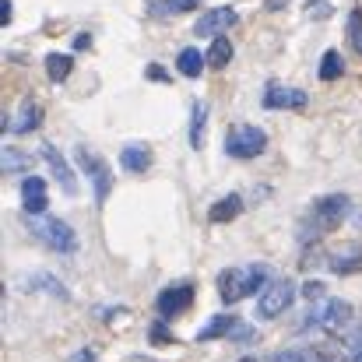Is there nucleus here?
Masks as SVG:
<instances>
[{
    "label": "nucleus",
    "mask_w": 362,
    "mask_h": 362,
    "mask_svg": "<svg viewBox=\"0 0 362 362\" xmlns=\"http://www.w3.org/2000/svg\"><path fill=\"white\" fill-rule=\"evenodd\" d=\"M28 233L42 243L46 250L64 253V257L78 253V246H81V243H78V233L71 229V222L53 218V215H28Z\"/></svg>",
    "instance_id": "1"
},
{
    "label": "nucleus",
    "mask_w": 362,
    "mask_h": 362,
    "mask_svg": "<svg viewBox=\"0 0 362 362\" xmlns=\"http://www.w3.org/2000/svg\"><path fill=\"white\" fill-rule=\"evenodd\" d=\"M74 158H78L81 173L92 180L95 201H99V204H106V197H110V190H113V176H110V165H106V158H103L99 151H92L88 144H78V148H74Z\"/></svg>",
    "instance_id": "2"
},
{
    "label": "nucleus",
    "mask_w": 362,
    "mask_h": 362,
    "mask_svg": "<svg viewBox=\"0 0 362 362\" xmlns=\"http://www.w3.org/2000/svg\"><path fill=\"white\" fill-rule=\"evenodd\" d=\"M352 317H356V310L349 299H320L317 310L310 313V324L324 334H341L352 324Z\"/></svg>",
    "instance_id": "3"
},
{
    "label": "nucleus",
    "mask_w": 362,
    "mask_h": 362,
    "mask_svg": "<svg viewBox=\"0 0 362 362\" xmlns=\"http://www.w3.org/2000/svg\"><path fill=\"white\" fill-rule=\"evenodd\" d=\"M292 303H296V281H292V278H274V281L260 292V299H257V317H260V320H274V317H281Z\"/></svg>",
    "instance_id": "4"
},
{
    "label": "nucleus",
    "mask_w": 362,
    "mask_h": 362,
    "mask_svg": "<svg viewBox=\"0 0 362 362\" xmlns=\"http://www.w3.org/2000/svg\"><path fill=\"white\" fill-rule=\"evenodd\" d=\"M264 148H267V134L253 123H236L226 134V155L233 158H257Z\"/></svg>",
    "instance_id": "5"
},
{
    "label": "nucleus",
    "mask_w": 362,
    "mask_h": 362,
    "mask_svg": "<svg viewBox=\"0 0 362 362\" xmlns=\"http://www.w3.org/2000/svg\"><path fill=\"white\" fill-rule=\"evenodd\" d=\"M349 211H352V197H349V194H327V197H320V201L313 204V218H317L320 229L341 226V222L349 218Z\"/></svg>",
    "instance_id": "6"
},
{
    "label": "nucleus",
    "mask_w": 362,
    "mask_h": 362,
    "mask_svg": "<svg viewBox=\"0 0 362 362\" xmlns=\"http://www.w3.org/2000/svg\"><path fill=\"white\" fill-rule=\"evenodd\" d=\"M253 292V281H250V267H226L218 274V296L226 306H236L240 299H246Z\"/></svg>",
    "instance_id": "7"
},
{
    "label": "nucleus",
    "mask_w": 362,
    "mask_h": 362,
    "mask_svg": "<svg viewBox=\"0 0 362 362\" xmlns=\"http://www.w3.org/2000/svg\"><path fill=\"white\" fill-rule=\"evenodd\" d=\"M240 21V14L233 11V7H211V11H204L201 18H197V25H194V35L197 39H218L226 28H233Z\"/></svg>",
    "instance_id": "8"
},
{
    "label": "nucleus",
    "mask_w": 362,
    "mask_h": 362,
    "mask_svg": "<svg viewBox=\"0 0 362 362\" xmlns=\"http://www.w3.org/2000/svg\"><path fill=\"white\" fill-rule=\"evenodd\" d=\"M42 158L49 162V173H53V180L64 187V194H67V197H78V176H74V169L67 165V158H64L53 144H42Z\"/></svg>",
    "instance_id": "9"
},
{
    "label": "nucleus",
    "mask_w": 362,
    "mask_h": 362,
    "mask_svg": "<svg viewBox=\"0 0 362 362\" xmlns=\"http://www.w3.org/2000/svg\"><path fill=\"white\" fill-rule=\"evenodd\" d=\"M21 208L28 215H46L49 208V197H46V180L42 176H28L21 183Z\"/></svg>",
    "instance_id": "10"
},
{
    "label": "nucleus",
    "mask_w": 362,
    "mask_h": 362,
    "mask_svg": "<svg viewBox=\"0 0 362 362\" xmlns=\"http://www.w3.org/2000/svg\"><path fill=\"white\" fill-rule=\"evenodd\" d=\"M303 110L306 106V92H288V88H281L278 81H267V88H264V110Z\"/></svg>",
    "instance_id": "11"
},
{
    "label": "nucleus",
    "mask_w": 362,
    "mask_h": 362,
    "mask_svg": "<svg viewBox=\"0 0 362 362\" xmlns=\"http://www.w3.org/2000/svg\"><path fill=\"white\" fill-rule=\"evenodd\" d=\"M327 267H331L334 274H352V271H359L362 267V243H345V246L331 250Z\"/></svg>",
    "instance_id": "12"
},
{
    "label": "nucleus",
    "mask_w": 362,
    "mask_h": 362,
    "mask_svg": "<svg viewBox=\"0 0 362 362\" xmlns=\"http://www.w3.org/2000/svg\"><path fill=\"white\" fill-rule=\"evenodd\" d=\"M190 303H194V288L190 285H173L158 296V313L162 317H180Z\"/></svg>",
    "instance_id": "13"
},
{
    "label": "nucleus",
    "mask_w": 362,
    "mask_h": 362,
    "mask_svg": "<svg viewBox=\"0 0 362 362\" xmlns=\"http://www.w3.org/2000/svg\"><path fill=\"white\" fill-rule=\"evenodd\" d=\"M274 362H345V356L338 349L317 345V349H285L274 356Z\"/></svg>",
    "instance_id": "14"
},
{
    "label": "nucleus",
    "mask_w": 362,
    "mask_h": 362,
    "mask_svg": "<svg viewBox=\"0 0 362 362\" xmlns=\"http://www.w3.org/2000/svg\"><path fill=\"white\" fill-rule=\"evenodd\" d=\"M240 320L233 317V313H218V317H211L201 331H197V341H215V338H229V334H240Z\"/></svg>",
    "instance_id": "15"
},
{
    "label": "nucleus",
    "mask_w": 362,
    "mask_h": 362,
    "mask_svg": "<svg viewBox=\"0 0 362 362\" xmlns=\"http://www.w3.org/2000/svg\"><path fill=\"white\" fill-rule=\"evenodd\" d=\"M243 215V197L240 194H226L222 201H215L208 208V222L211 226H226V222H236Z\"/></svg>",
    "instance_id": "16"
},
{
    "label": "nucleus",
    "mask_w": 362,
    "mask_h": 362,
    "mask_svg": "<svg viewBox=\"0 0 362 362\" xmlns=\"http://www.w3.org/2000/svg\"><path fill=\"white\" fill-rule=\"evenodd\" d=\"M120 165L127 173H148V165H151V148H144V144H127L120 151Z\"/></svg>",
    "instance_id": "17"
},
{
    "label": "nucleus",
    "mask_w": 362,
    "mask_h": 362,
    "mask_svg": "<svg viewBox=\"0 0 362 362\" xmlns=\"http://www.w3.org/2000/svg\"><path fill=\"white\" fill-rule=\"evenodd\" d=\"M204 67H208V57H204L201 49H180V57H176V71H180L183 78H201Z\"/></svg>",
    "instance_id": "18"
},
{
    "label": "nucleus",
    "mask_w": 362,
    "mask_h": 362,
    "mask_svg": "<svg viewBox=\"0 0 362 362\" xmlns=\"http://www.w3.org/2000/svg\"><path fill=\"white\" fill-rule=\"evenodd\" d=\"M25 288H28V292H49L53 299H71V292H67V288H64V285H60L53 274H46V271L32 274V278L25 281Z\"/></svg>",
    "instance_id": "19"
},
{
    "label": "nucleus",
    "mask_w": 362,
    "mask_h": 362,
    "mask_svg": "<svg viewBox=\"0 0 362 362\" xmlns=\"http://www.w3.org/2000/svg\"><path fill=\"white\" fill-rule=\"evenodd\" d=\"M39 120H42V110H39L32 99H25L21 110H18V120L11 123V130H14V134H28V130L39 127Z\"/></svg>",
    "instance_id": "20"
},
{
    "label": "nucleus",
    "mask_w": 362,
    "mask_h": 362,
    "mask_svg": "<svg viewBox=\"0 0 362 362\" xmlns=\"http://www.w3.org/2000/svg\"><path fill=\"white\" fill-rule=\"evenodd\" d=\"M204 57H208V67H211V71H222V67L233 60V42H229L226 35H218V39H211V49H208Z\"/></svg>",
    "instance_id": "21"
},
{
    "label": "nucleus",
    "mask_w": 362,
    "mask_h": 362,
    "mask_svg": "<svg viewBox=\"0 0 362 362\" xmlns=\"http://www.w3.org/2000/svg\"><path fill=\"white\" fill-rule=\"evenodd\" d=\"M204 123H208V106L194 103V113H190V148L194 151L204 148Z\"/></svg>",
    "instance_id": "22"
},
{
    "label": "nucleus",
    "mask_w": 362,
    "mask_h": 362,
    "mask_svg": "<svg viewBox=\"0 0 362 362\" xmlns=\"http://www.w3.org/2000/svg\"><path fill=\"white\" fill-rule=\"evenodd\" d=\"M71 71H74V57H71V53H49V57H46V74H49V81H64Z\"/></svg>",
    "instance_id": "23"
},
{
    "label": "nucleus",
    "mask_w": 362,
    "mask_h": 362,
    "mask_svg": "<svg viewBox=\"0 0 362 362\" xmlns=\"http://www.w3.org/2000/svg\"><path fill=\"white\" fill-rule=\"evenodd\" d=\"M341 71H345L341 53H338V49H327V53H324V60H320V81H338V78H341Z\"/></svg>",
    "instance_id": "24"
},
{
    "label": "nucleus",
    "mask_w": 362,
    "mask_h": 362,
    "mask_svg": "<svg viewBox=\"0 0 362 362\" xmlns=\"http://www.w3.org/2000/svg\"><path fill=\"white\" fill-rule=\"evenodd\" d=\"M0 162H4V169H7V173H21V169H28V165H32V155H25V151H18V148H4Z\"/></svg>",
    "instance_id": "25"
},
{
    "label": "nucleus",
    "mask_w": 362,
    "mask_h": 362,
    "mask_svg": "<svg viewBox=\"0 0 362 362\" xmlns=\"http://www.w3.org/2000/svg\"><path fill=\"white\" fill-rule=\"evenodd\" d=\"M349 42H352L356 53H362V11L349 14Z\"/></svg>",
    "instance_id": "26"
},
{
    "label": "nucleus",
    "mask_w": 362,
    "mask_h": 362,
    "mask_svg": "<svg viewBox=\"0 0 362 362\" xmlns=\"http://www.w3.org/2000/svg\"><path fill=\"white\" fill-rule=\"evenodd\" d=\"M194 7H201V0H165L158 11H165V14H187Z\"/></svg>",
    "instance_id": "27"
},
{
    "label": "nucleus",
    "mask_w": 362,
    "mask_h": 362,
    "mask_svg": "<svg viewBox=\"0 0 362 362\" xmlns=\"http://www.w3.org/2000/svg\"><path fill=\"white\" fill-rule=\"evenodd\" d=\"M303 296H306L310 303H320V299L327 296V288H324V281H306V285H303Z\"/></svg>",
    "instance_id": "28"
},
{
    "label": "nucleus",
    "mask_w": 362,
    "mask_h": 362,
    "mask_svg": "<svg viewBox=\"0 0 362 362\" xmlns=\"http://www.w3.org/2000/svg\"><path fill=\"white\" fill-rule=\"evenodd\" d=\"M349 359L352 362H362V327L352 334V349H349Z\"/></svg>",
    "instance_id": "29"
},
{
    "label": "nucleus",
    "mask_w": 362,
    "mask_h": 362,
    "mask_svg": "<svg viewBox=\"0 0 362 362\" xmlns=\"http://www.w3.org/2000/svg\"><path fill=\"white\" fill-rule=\"evenodd\" d=\"M11 18H14V4H11V0H4V4H0V21H4V25H11Z\"/></svg>",
    "instance_id": "30"
},
{
    "label": "nucleus",
    "mask_w": 362,
    "mask_h": 362,
    "mask_svg": "<svg viewBox=\"0 0 362 362\" xmlns=\"http://www.w3.org/2000/svg\"><path fill=\"white\" fill-rule=\"evenodd\" d=\"M71 362H95V352H92V349H81V352H74Z\"/></svg>",
    "instance_id": "31"
},
{
    "label": "nucleus",
    "mask_w": 362,
    "mask_h": 362,
    "mask_svg": "<svg viewBox=\"0 0 362 362\" xmlns=\"http://www.w3.org/2000/svg\"><path fill=\"white\" fill-rule=\"evenodd\" d=\"M148 74H151L155 81H165V71H162V67H148Z\"/></svg>",
    "instance_id": "32"
},
{
    "label": "nucleus",
    "mask_w": 362,
    "mask_h": 362,
    "mask_svg": "<svg viewBox=\"0 0 362 362\" xmlns=\"http://www.w3.org/2000/svg\"><path fill=\"white\" fill-rule=\"evenodd\" d=\"M127 362H158V359H151V356H130Z\"/></svg>",
    "instance_id": "33"
},
{
    "label": "nucleus",
    "mask_w": 362,
    "mask_h": 362,
    "mask_svg": "<svg viewBox=\"0 0 362 362\" xmlns=\"http://www.w3.org/2000/svg\"><path fill=\"white\" fill-rule=\"evenodd\" d=\"M281 4H288V0H271V7H281Z\"/></svg>",
    "instance_id": "34"
},
{
    "label": "nucleus",
    "mask_w": 362,
    "mask_h": 362,
    "mask_svg": "<svg viewBox=\"0 0 362 362\" xmlns=\"http://www.w3.org/2000/svg\"><path fill=\"white\" fill-rule=\"evenodd\" d=\"M240 362H260V359H240Z\"/></svg>",
    "instance_id": "35"
}]
</instances>
